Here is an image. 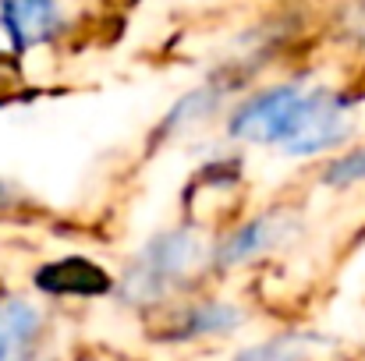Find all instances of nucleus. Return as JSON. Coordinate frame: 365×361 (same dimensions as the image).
<instances>
[{
    "label": "nucleus",
    "instance_id": "nucleus-6",
    "mask_svg": "<svg viewBox=\"0 0 365 361\" xmlns=\"http://www.w3.org/2000/svg\"><path fill=\"white\" fill-rule=\"evenodd\" d=\"M57 18L61 11L53 4H4V21L21 46L43 43L57 28Z\"/></svg>",
    "mask_w": 365,
    "mask_h": 361
},
{
    "label": "nucleus",
    "instance_id": "nucleus-10",
    "mask_svg": "<svg viewBox=\"0 0 365 361\" xmlns=\"http://www.w3.org/2000/svg\"><path fill=\"white\" fill-rule=\"evenodd\" d=\"M235 361H294V355H291V347H284V344H266V347L245 351V355H238Z\"/></svg>",
    "mask_w": 365,
    "mask_h": 361
},
{
    "label": "nucleus",
    "instance_id": "nucleus-2",
    "mask_svg": "<svg viewBox=\"0 0 365 361\" xmlns=\"http://www.w3.org/2000/svg\"><path fill=\"white\" fill-rule=\"evenodd\" d=\"M351 127V114L348 107L334 96V93H309L298 100L294 114L287 117L284 131H280V149L291 156H312L319 149L337 145Z\"/></svg>",
    "mask_w": 365,
    "mask_h": 361
},
{
    "label": "nucleus",
    "instance_id": "nucleus-7",
    "mask_svg": "<svg viewBox=\"0 0 365 361\" xmlns=\"http://www.w3.org/2000/svg\"><path fill=\"white\" fill-rule=\"evenodd\" d=\"M39 283L46 291H68V294H100L107 291V276L82 262V258H68V262H57V266H46L39 273Z\"/></svg>",
    "mask_w": 365,
    "mask_h": 361
},
{
    "label": "nucleus",
    "instance_id": "nucleus-5",
    "mask_svg": "<svg viewBox=\"0 0 365 361\" xmlns=\"http://www.w3.org/2000/svg\"><path fill=\"white\" fill-rule=\"evenodd\" d=\"M287 231H291V227H287V216H266V220H255V224L242 227L235 238L220 248L217 262H220V266H238V262H245V258H255V255L269 251L273 244H280V238H284Z\"/></svg>",
    "mask_w": 365,
    "mask_h": 361
},
{
    "label": "nucleus",
    "instance_id": "nucleus-4",
    "mask_svg": "<svg viewBox=\"0 0 365 361\" xmlns=\"http://www.w3.org/2000/svg\"><path fill=\"white\" fill-rule=\"evenodd\" d=\"M39 333V312L25 298L0 301V361H32V344Z\"/></svg>",
    "mask_w": 365,
    "mask_h": 361
},
{
    "label": "nucleus",
    "instance_id": "nucleus-11",
    "mask_svg": "<svg viewBox=\"0 0 365 361\" xmlns=\"http://www.w3.org/2000/svg\"><path fill=\"white\" fill-rule=\"evenodd\" d=\"M7 202H11V195H7V188L0 184V206H7Z\"/></svg>",
    "mask_w": 365,
    "mask_h": 361
},
{
    "label": "nucleus",
    "instance_id": "nucleus-1",
    "mask_svg": "<svg viewBox=\"0 0 365 361\" xmlns=\"http://www.w3.org/2000/svg\"><path fill=\"white\" fill-rule=\"evenodd\" d=\"M202 241L192 231H174L156 238L142 258L135 262V269L128 273V298L135 301H156L160 294H167L170 287L185 283L199 266H202Z\"/></svg>",
    "mask_w": 365,
    "mask_h": 361
},
{
    "label": "nucleus",
    "instance_id": "nucleus-9",
    "mask_svg": "<svg viewBox=\"0 0 365 361\" xmlns=\"http://www.w3.org/2000/svg\"><path fill=\"white\" fill-rule=\"evenodd\" d=\"M242 315H238V308H199V315H195V326H192V333H210V330H227V326H235Z\"/></svg>",
    "mask_w": 365,
    "mask_h": 361
},
{
    "label": "nucleus",
    "instance_id": "nucleus-8",
    "mask_svg": "<svg viewBox=\"0 0 365 361\" xmlns=\"http://www.w3.org/2000/svg\"><path fill=\"white\" fill-rule=\"evenodd\" d=\"M362 177H365V149L344 156V159H337V163L330 167V174H327L330 184H351V181H362Z\"/></svg>",
    "mask_w": 365,
    "mask_h": 361
},
{
    "label": "nucleus",
    "instance_id": "nucleus-3",
    "mask_svg": "<svg viewBox=\"0 0 365 361\" xmlns=\"http://www.w3.org/2000/svg\"><path fill=\"white\" fill-rule=\"evenodd\" d=\"M302 96L305 93L298 85H280V89H269V93L255 96L252 103H245L235 114L231 135L242 138V142H277Z\"/></svg>",
    "mask_w": 365,
    "mask_h": 361
}]
</instances>
